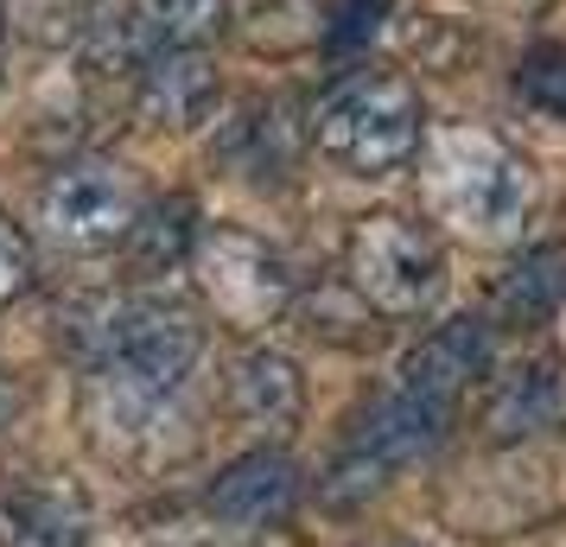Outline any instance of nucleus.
<instances>
[{
    "mask_svg": "<svg viewBox=\"0 0 566 547\" xmlns=\"http://www.w3.org/2000/svg\"><path fill=\"white\" fill-rule=\"evenodd\" d=\"M13 401H20V395H13V382H7V376H0V427H7V414H13Z\"/></svg>",
    "mask_w": 566,
    "mask_h": 547,
    "instance_id": "nucleus-21",
    "label": "nucleus"
},
{
    "mask_svg": "<svg viewBox=\"0 0 566 547\" xmlns=\"http://www.w3.org/2000/svg\"><path fill=\"white\" fill-rule=\"evenodd\" d=\"M408 166H420V210L427 223L459 235L471 249H510L522 242L541 204V179L528 154L510 147L484 122H433L420 134Z\"/></svg>",
    "mask_w": 566,
    "mask_h": 547,
    "instance_id": "nucleus-1",
    "label": "nucleus"
},
{
    "mask_svg": "<svg viewBox=\"0 0 566 547\" xmlns=\"http://www.w3.org/2000/svg\"><path fill=\"white\" fill-rule=\"evenodd\" d=\"M128 235L140 242V255H147V267H154V261H185V255H191V235H198V223H191V204H185V198H172V204L154 210V217L140 210Z\"/></svg>",
    "mask_w": 566,
    "mask_h": 547,
    "instance_id": "nucleus-17",
    "label": "nucleus"
},
{
    "mask_svg": "<svg viewBox=\"0 0 566 547\" xmlns=\"http://www.w3.org/2000/svg\"><path fill=\"white\" fill-rule=\"evenodd\" d=\"M490 369V325L484 318H446L401 357V389L439 408H459V395Z\"/></svg>",
    "mask_w": 566,
    "mask_h": 547,
    "instance_id": "nucleus-8",
    "label": "nucleus"
},
{
    "mask_svg": "<svg viewBox=\"0 0 566 547\" xmlns=\"http://www.w3.org/2000/svg\"><path fill=\"white\" fill-rule=\"evenodd\" d=\"M230 20V0H140L134 27L147 45H205Z\"/></svg>",
    "mask_w": 566,
    "mask_h": 547,
    "instance_id": "nucleus-14",
    "label": "nucleus"
},
{
    "mask_svg": "<svg viewBox=\"0 0 566 547\" xmlns=\"http://www.w3.org/2000/svg\"><path fill=\"white\" fill-rule=\"evenodd\" d=\"M300 491H306V477H300V465L286 459L281 445H255V452H242V459L210 484L205 509L223 535L249 541L261 528H281V522L300 509Z\"/></svg>",
    "mask_w": 566,
    "mask_h": 547,
    "instance_id": "nucleus-7",
    "label": "nucleus"
},
{
    "mask_svg": "<svg viewBox=\"0 0 566 547\" xmlns=\"http://www.w3.org/2000/svg\"><path fill=\"white\" fill-rule=\"evenodd\" d=\"M471 7H484V13H510V20H522V13H541L547 0H471Z\"/></svg>",
    "mask_w": 566,
    "mask_h": 547,
    "instance_id": "nucleus-19",
    "label": "nucleus"
},
{
    "mask_svg": "<svg viewBox=\"0 0 566 547\" xmlns=\"http://www.w3.org/2000/svg\"><path fill=\"white\" fill-rule=\"evenodd\" d=\"M90 13H96V0H7L13 32L32 39V45H71V39H83Z\"/></svg>",
    "mask_w": 566,
    "mask_h": 547,
    "instance_id": "nucleus-15",
    "label": "nucleus"
},
{
    "mask_svg": "<svg viewBox=\"0 0 566 547\" xmlns=\"http://www.w3.org/2000/svg\"><path fill=\"white\" fill-rule=\"evenodd\" d=\"M344 281L369 313L427 318L446 299V249L433 223L401 210H369L344 235Z\"/></svg>",
    "mask_w": 566,
    "mask_h": 547,
    "instance_id": "nucleus-3",
    "label": "nucleus"
},
{
    "mask_svg": "<svg viewBox=\"0 0 566 547\" xmlns=\"http://www.w3.org/2000/svg\"><path fill=\"white\" fill-rule=\"evenodd\" d=\"M515 96L547 122H566V45H535L522 57L515 64Z\"/></svg>",
    "mask_w": 566,
    "mask_h": 547,
    "instance_id": "nucleus-16",
    "label": "nucleus"
},
{
    "mask_svg": "<svg viewBox=\"0 0 566 547\" xmlns=\"http://www.w3.org/2000/svg\"><path fill=\"white\" fill-rule=\"evenodd\" d=\"M147 210L140 179H134L122 159H64L45 191H39V223L57 249H108V242H128L134 217Z\"/></svg>",
    "mask_w": 566,
    "mask_h": 547,
    "instance_id": "nucleus-6",
    "label": "nucleus"
},
{
    "mask_svg": "<svg viewBox=\"0 0 566 547\" xmlns=\"http://www.w3.org/2000/svg\"><path fill=\"white\" fill-rule=\"evenodd\" d=\"M90 509L77 491H13L0 496V547H83Z\"/></svg>",
    "mask_w": 566,
    "mask_h": 547,
    "instance_id": "nucleus-11",
    "label": "nucleus"
},
{
    "mask_svg": "<svg viewBox=\"0 0 566 547\" xmlns=\"http://www.w3.org/2000/svg\"><path fill=\"white\" fill-rule=\"evenodd\" d=\"M420 134H427V108L401 71H350L312 103V147L357 179L401 172Z\"/></svg>",
    "mask_w": 566,
    "mask_h": 547,
    "instance_id": "nucleus-2",
    "label": "nucleus"
},
{
    "mask_svg": "<svg viewBox=\"0 0 566 547\" xmlns=\"http://www.w3.org/2000/svg\"><path fill=\"white\" fill-rule=\"evenodd\" d=\"M560 376L554 364H522L510 376H496V389H490V408H484V427L496 440H522V433H535V427H554L560 420Z\"/></svg>",
    "mask_w": 566,
    "mask_h": 547,
    "instance_id": "nucleus-13",
    "label": "nucleus"
},
{
    "mask_svg": "<svg viewBox=\"0 0 566 547\" xmlns=\"http://www.w3.org/2000/svg\"><path fill=\"white\" fill-rule=\"evenodd\" d=\"M191 287L205 299L217 325H230V332H268V325H281L286 306H293V274H286V261L261 242V235L235 230V223H198L191 235Z\"/></svg>",
    "mask_w": 566,
    "mask_h": 547,
    "instance_id": "nucleus-5",
    "label": "nucleus"
},
{
    "mask_svg": "<svg viewBox=\"0 0 566 547\" xmlns=\"http://www.w3.org/2000/svg\"><path fill=\"white\" fill-rule=\"evenodd\" d=\"M27 287H32V242L0 217V306L20 299Z\"/></svg>",
    "mask_w": 566,
    "mask_h": 547,
    "instance_id": "nucleus-18",
    "label": "nucleus"
},
{
    "mask_svg": "<svg viewBox=\"0 0 566 547\" xmlns=\"http://www.w3.org/2000/svg\"><path fill=\"white\" fill-rule=\"evenodd\" d=\"M566 306V249L560 242H541L522 249L510 274L496 281V325H547Z\"/></svg>",
    "mask_w": 566,
    "mask_h": 547,
    "instance_id": "nucleus-12",
    "label": "nucleus"
},
{
    "mask_svg": "<svg viewBox=\"0 0 566 547\" xmlns=\"http://www.w3.org/2000/svg\"><path fill=\"white\" fill-rule=\"evenodd\" d=\"M0 45H7V32H0Z\"/></svg>",
    "mask_w": 566,
    "mask_h": 547,
    "instance_id": "nucleus-22",
    "label": "nucleus"
},
{
    "mask_svg": "<svg viewBox=\"0 0 566 547\" xmlns=\"http://www.w3.org/2000/svg\"><path fill=\"white\" fill-rule=\"evenodd\" d=\"M159 547H249V541H235V535H223V541L217 535H191V541H159Z\"/></svg>",
    "mask_w": 566,
    "mask_h": 547,
    "instance_id": "nucleus-20",
    "label": "nucleus"
},
{
    "mask_svg": "<svg viewBox=\"0 0 566 547\" xmlns=\"http://www.w3.org/2000/svg\"><path fill=\"white\" fill-rule=\"evenodd\" d=\"M134 96L159 128H198L217 103V71L205 45H147V57L134 64Z\"/></svg>",
    "mask_w": 566,
    "mask_h": 547,
    "instance_id": "nucleus-9",
    "label": "nucleus"
},
{
    "mask_svg": "<svg viewBox=\"0 0 566 547\" xmlns=\"http://www.w3.org/2000/svg\"><path fill=\"white\" fill-rule=\"evenodd\" d=\"M230 395H235V414L249 420L255 433H274V440H286L300 427V414H306V376L281 350H249L235 364Z\"/></svg>",
    "mask_w": 566,
    "mask_h": 547,
    "instance_id": "nucleus-10",
    "label": "nucleus"
},
{
    "mask_svg": "<svg viewBox=\"0 0 566 547\" xmlns=\"http://www.w3.org/2000/svg\"><path fill=\"white\" fill-rule=\"evenodd\" d=\"M198 357H205V325L185 299L166 293L115 299L96 325V369L147 395H179Z\"/></svg>",
    "mask_w": 566,
    "mask_h": 547,
    "instance_id": "nucleus-4",
    "label": "nucleus"
}]
</instances>
